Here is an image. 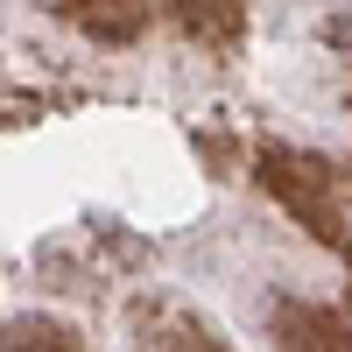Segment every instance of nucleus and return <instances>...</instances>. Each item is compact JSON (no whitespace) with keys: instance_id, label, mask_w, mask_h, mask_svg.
Here are the masks:
<instances>
[{"instance_id":"nucleus-5","label":"nucleus","mask_w":352,"mask_h":352,"mask_svg":"<svg viewBox=\"0 0 352 352\" xmlns=\"http://www.w3.org/2000/svg\"><path fill=\"white\" fill-rule=\"evenodd\" d=\"M8 352H85L64 324H43V317H14L8 324Z\"/></svg>"},{"instance_id":"nucleus-6","label":"nucleus","mask_w":352,"mask_h":352,"mask_svg":"<svg viewBox=\"0 0 352 352\" xmlns=\"http://www.w3.org/2000/svg\"><path fill=\"white\" fill-rule=\"evenodd\" d=\"M141 352H219V345L204 338L190 317H169V324H155L148 338H141Z\"/></svg>"},{"instance_id":"nucleus-7","label":"nucleus","mask_w":352,"mask_h":352,"mask_svg":"<svg viewBox=\"0 0 352 352\" xmlns=\"http://www.w3.org/2000/svg\"><path fill=\"white\" fill-rule=\"evenodd\" d=\"M345 261H352V247H345Z\"/></svg>"},{"instance_id":"nucleus-3","label":"nucleus","mask_w":352,"mask_h":352,"mask_svg":"<svg viewBox=\"0 0 352 352\" xmlns=\"http://www.w3.org/2000/svg\"><path fill=\"white\" fill-rule=\"evenodd\" d=\"M85 36H99V43H127L148 28V0H56Z\"/></svg>"},{"instance_id":"nucleus-2","label":"nucleus","mask_w":352,"mask_h":352,"mask_svg":"<svg viewBox=\"0 0 352 352\" xmlns=\"http://www.w3.org/2000/svg\"><path fill=\"white\" fill-rule=\"evenodd\" d=\"M268 331H275V352H352V317L324 303H275Z\"/></svg>"},{"instance_id":"nucleus-4","label":"nucleus","mask_w":352,"mask_h":352,"mask_svg":"<svg viewBox=\"0 0 352 352\" xmlns=\"http://www.w3.org/2000/svg\"><path fill=\"white\" fill-rule=\"evenodd\" d=\"M169 8L204 43H232V36H240V0H169Z\"/></svg>"},{"instance_id":"nucleus-1","label":"nucleus","mask_w":352,"mask_h":352,"mask_svg":"<svg viewBox=\"0 0 352 352\" xmlns=\"http://www.w3.org/2000/svg\"><path fill=\"white\" fill-rule=\"evenodd\" d=\"M261 184H268L289 212H296L317 240H338L352 247V232H345V197H338V176L317 162V155H289V148H268L261 155Z\"/></svg>"}]
</instances>
